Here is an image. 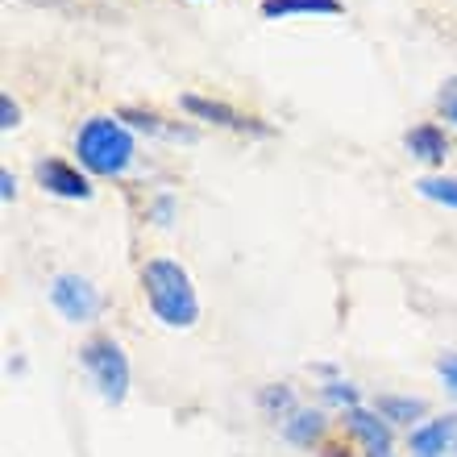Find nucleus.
<instances>
[{"instance_id":"obj_1","label":"nucleus","mask_w":457,"mask_h":457,"mask_svg":"<svg viewBox=\"0 0 457 457\" xmlns=\"http://www.w3.org/2000/svg\"><path fill=\"white\" fill-rule=\"evenodd\" d=\"M142 287L145 300L154 308V316L170 328H187L200 316V300H195L192 275L183 270L175 258H150L142 266Z\"/></svg>"},{"instance_id":"obj_2","label":"nucleus","mask_w":457,"mask_h":457,"mask_svg":"<svg viewBox=\"0 0 457 457\" xmlns=\"http://www.w3.org/2000/svg\"><path fill=\"white\" fill-rule=\"evenodd\" d=\"M75 154L92 175H120L133 162V137L120 120L92 117L75 133Z\"/></svg>"},{"instance_id":"obj_3","label":"nucleus","mask_w":457,"mask_h":457,"mask_svg":"<svg viewBox=\"0 0 457 457\" xmlns=\"http://www.w3.org/2000/svg\"><path fill=\"white\" fill-rule=\"evenodd\" d=\"M79 361L87 366L92 383L100 386V395L109 399V403L125 399V391H129V361H125V349H120L117 341L112 337L87 341V345L79 349Z\"/></svg>"},{"instance_id":"obj_4","label":"nucleus","mask_w":457,"mask_h":457,"mask_svg":"<svg viewBox=\"0 0 457 457\" xmlns=\"http://www.w3.org/2000/svg\"><path fill=\"white\" fill-rule=\"evenodd\" d=\"M50 300L59 308L71 325H87V320H96L100 316V295L96 287L79 275H59L54 278V287H50Z\"/></svg>"},{"instance_id":"obj_5","label":"nucleus","mask_w":457,"mask_h":457,"mask_svg":"<svg viewBox=\"0 0 457 457\" xmlns=\"http://www.w3.org/2000/svg\"><path fill=\"white\" fill-rule=\"evenodd\" d=\"M37 183H42L50 195H62V200H87V195H92V183H87L71 162H62V158L37 162Z\"/></svg>"},{"instance_id":"obj_6","label":"nucleus","mask_w":457,"mask_h":457,"mask_svg":"<svg viewBox=\"0 0 457 457\" xmlns=\"http://www.w3.org/2000/svg\"><path fill=\"white\" fill-rule=\"evenodd\" d=\"M349 433L366 445V457H395L391 453V428H386L374 411L349 408Z\"/></svg>"},{"instance_id":"obj_7","label":"nucleus","mask_w":457,"mask_h":457,"mask_svg":"<svg viewBox=\"0 0 457 457\" xmlns=\"http://www.w3.org/2000/svg\"><path fill=\"white\" fill-rule=\"evenodd\" d=\"M183 109L192 112L200 120H212V125H228V129H253V133H266V125H258L253 117L245 112L228 109V104H217V100H204V96H183Z\"/></svg>"},{"instance_id":"obj_8","label":"nucleus","mask_w":457,"mask_h":457,"mask_svg":"<svg viewBox=\"0 0 457 457\" xmlns=\"http://www.w3.org/2000/svg\"><path fill=\"white\" fill-rule=\"evenodd\" d=\"M403 145H408V154L420 158V162H445V154H449L445 133L436 129V125H416V129L403 137Z\"/></svg>"},{"instance_id":"obj_9","label":"nucleus","mask_w":457,"mask_h":457,"mask_svg":"<svg viewBox=\"0 0 457 457\" xmlns=\"http://www.w3.org/2000/svg\"><path fill=\"white\" fill-rule=\"evenodd\" d=\"M453 433H457L453 416H449V420L420 424V428L411 433V453H416V457H441V453H445V445L453 441Z\"/></svg>"},{"instance_id":"obj_10","label":"nucleus","mask_w":457,"mask_h":457,"mask_svg":"<svg viewBox=\"0 0 457 457\" xmlns=\"http://www.w3.org/2000/svg\"><path fill=\"white\" fill-rule=\"evenodd\" d=\"M295 12H325V17H337L341 0H262V17H295Z\"/></svg>"},{"instance_id":"obj_11","label":"nucleus","mask_w":457,"mask_h":457,"mask_svg":"<svg viewBox=\"0 0 457 457\" xmlns=\"http://www.w3.org/2000/svg\"><path fill=\"white\" fill-rule=\"evenodd\" d=\"M283 433H287V441H295V445H312V441H320V433H325V420H320V411H295V416L283 424Z\"/></svg>"},{"instance_id":"obj_12","label":"nucleus","mask_w":457,"mask_h":457,"mask_svg":"<svg viewBox=\"0 0 457 457\" xmlns=\"http://www.w3.org/2000/svg\"><path fill=\"white\" fill-rule=\"evenodd\" d=\"M378 416H383V420H416V416H424V399L383 395L378 399Z\"/></svg>"},{"instance_id":"obj_13","label":"nucleus","mask_w":457,"mask_h":457,"mask_svg":"<svg viewBox=\"0 0 457 457\" xmlns=\"http://www.w3.org/2000/svg\"><path fill=\"white\" fill-rule=\"evenodd\" d=\"M416 187H420V195L436 200V204L457 208V179H420Z\"/></svg>"},{"instance_id":"obj_14","label":"nucleus","mask_w":457,"mask_h":457,"mask_svg":"<svg viewBox=\"0 0 457 457\" xmlns=\"http://www.w3.org/2000/svg\"><path fill=\"white\" fill-rule=\"evenodd\" d=\"M436 374H441V383H445V391L457 399V353H445V358L436 361Z\"/></svg>"},{"instance_id":"obj_15","label":"nucleus","mask_w":457,"mask_h":457,"mask_svg":"<svg viewBox=\"0 0 457 457\" xmlns=\"http://www.w3.org/2000/svg\"><path fill=\"white\" fill-rule=\"evenodd\" d=\"M441 109L457 125V79H445V87H441Z\"/></svg>"},{"instance_id":"obj_16","label":"nucleus","mask_w":457,"mask_h":457,"mask_svg":"<svg viewBox=\"0 0 457 457\" xmlns=\"http://www.w3.org/2000/svg\"><path fill=\"white\" fill-rule=\"evenodd\" d=\"M0 125H4V129H12V125H17V120H21V109H17V104H12L9 96H0Z\"/></svg>"},{"instance_id":"obj_17","label":"nucleus","mask_w":457,"mask_h":457,"mask_svg":"<svg viewBox=\"0 0 457 457\" xmlns=\"http://www.w3.org/2000/svg\"><path fill=\"white\" fill-rule=\"evenodd\" d=\"M266 408H291V395L278 386V391H266Z\"/></svg>"},{"instance_id":"obj_18","label":"nucleus","mask_w":457,"mask_h":457,"mask_svg":"<svg viewBox=\"0 0 457 457\" xmlns=\"http://www.w3.org/2000/svg\"><path fill=\"white\" fill-rule=\"evenodd\" d=\"M0 192H4V200H12V195H17V179H12L9 170H0Z\"/></svg>"},{"instance_id":"obj_19","label":"nucleus","mask_w":457,"mask_h":457,"mask_svg":"<svg viewBox=\"0 0 457 457\" xmlns=\"http://www.w3.org/2000/svg\"><path fill=\"white\" fill-rule=\"evenodd\" d=\"M328 395L337 399V403H353V391H349V386H345V391H341V383H333V386H328Z\"/></svg>"},{"instance_id":"obj_20","label":"nucleus","mask_w":457,"mask_h":457,"mask_svg":"<svg viewBox=\"0 0 457 457\" xmlns=\"http://www.w3.org/2000/svg\"><path fill=\"white\" fill-rule=\"evenodd\" d=\"M325 457H345V449H337V445H328V449H325Z\"/></svg>"}]
</instances>
